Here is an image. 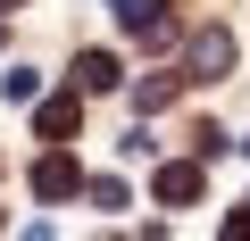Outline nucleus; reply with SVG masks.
Here are the masks:
<instances>
[{
	"label": "nucleus",
	"mask_w": 250,
	"mask_h": 241,
	"mask_svg": "<svg viewBox=\"0 0 250 241\" xmlns=\"http://www.w3.org/2000/svg\"><path fill=\"white\" fill-rule=\"evenodd\" d=\"M0 9H25V0H0Z\"/></svg>",
	"instance_id": "nucleus-11"
},
{
	"label": "nucleus",
	"mask_w": 250,
	"mask_h": 241,
	"mask_svg": "<svg viewBox=\"0 0 250 241\" xmlns=\"http://www.w3.org/2000/svg\"><path fill=\"white\" fill-rule=\"evenodd\" d=\"M192 150L200 158H225V125H192Z\"/></svg>",
	"instance_id": "nucleus-9"
},
{
	"label": "nucleus",
	"mask_w": 250,
	"mask_h": 241,
	"mask_svg": "<svg viewBox=\"0 0 250 241\" xmlns=\"http://www.w3.org/2000/svg\"><path fill=\"white\" fill-rule=\"evenodd\" d=\"M184 75H192V83H225V75H233V34H225V25H200L192 50H184Z\"/></svg>",
	"instance_id": "nucleus-1"
},
{
	"label": "nucleus",
	"mask_w": 250,
	"mask_h": 241,
	"mask_svg": "<svg viewBox=\"0 0 250 241\" xmlns=\"http://www.w3.org/2000/svg\"><path fill=\"white\" fill-rule=\"evenodd\" d=\"M217 241H250V200H242V208L225 216V233H217Z\"/></svg>",
	"instance_id": "nucleus-10"
},
{
	"label": "nucleus",
	"mask_w": 250,
	"mask_h": 241,
	"mask_svg": "<svg viewBox=\"0 0 250 241\" xmlns=\"http://www.w3.org/2000/svg\"><path fill=\"white\" fill-rule=\"evenodd\" d=\"M117 17H125V34H134L142 50H167V42H175V17H167V0H117Z\"/></svg>",
	"instance_id": "nucleus-2"
},
{
	"label": "nucleus",
	"mask_w": 250,
	"mask_h": 241,
	"mask_svg": "<svg viewBox=\"0 0 250 241\" xmlns=\"http://www.w3.org/2000/svg\"><path fill=\"white\" fill-rule=\"evenodd\" d=\"M75 125H83V92H67V100H50V108L34 116V133H42V142H67Z\"/></svg>",
	"instance_id": "nucleus-4"
},
{
	"label": "nucleus",
	"mask_w": 250,
	"mask_h": 241,
	"mask_svg": "<svg viewBox=\"0 0 250 241\" xmlns=\"http://www.w3.org/2000/svg\"><path fill=\"white\" fill-rule=\"evenodd\" d=\"M159 200H167V208H192V200H200V167H192V158H184V167H159Z\"/></svg>",
	"instance_id": "nucleus-6"
},
{
	"label": "nucleus",
	"mask_w": 250,
	"mask_h": 241,
	"mask_svg": "<svg viewBox=\"0 0 250 241\" xmlns=\"http://www.w3.org/2000/svg\"><path fill=\"white\" fill-rule=\"evenodd\" d=\"M92 208H100V216H125V183L100 175V183H92Z\"/></svg>",
	"instance_id": "nucleus-8"
},
{
	"label": "nucleus",
	"mask_w": 250,
	"mask_h": 241,
	"mask_svg": "<svg viewBox=\"0 0 250 241\" xmlns=\"http://www.w3.org/2000/svg\"><path fill=\"white\" fill-rule=\"evenodd\" d=\"M75 92L92 100V92H117V50H83L75 58Z\"/></svg>",
	"instance_id": "nucleus-5"
},
{
	"label": "nucleus",
	"mask_w": 250,
	"mask_h": 241,
	"mask_svg": "<svg viewBox=\"0 0 250 241\" xmlns=\"http://www.w3.org/2000/svg\"><path fill=\"white\" fill-rule=\"evenodd\" d=\"M75 191H83V175H75V158H59V150H50V158L34 167V200H75Z\"/></svg>",
	"instance_id": "nucleus-3"
},
{
	"label": "nucleus",
	"mask_w": 250,
	"mask_h": 241,
	"mask_svg": "<svg viewBox=\"0 0 250 241\" xmlns=\"http://www.w3.org/2000/svg\"><path fill=\"white\" fill-rule=\"evenodd\" d=\"M134 108H142V116L175 108V75H142V83H134Z\"/></svg>",
	"instance_id": "nucleus-7"
}]
</instances>
